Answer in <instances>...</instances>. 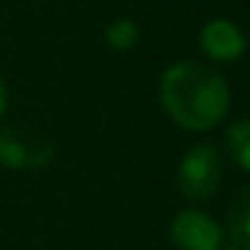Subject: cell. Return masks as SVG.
I'll use <instances>...</instances> for the list:
<instances>
[{
	"label": "cell",
	"mask_w": 250,
	"mask_h": 250,
	"mask_svg": "<svg viewBox=\"0 0 250 250\" xmlns=\"http://www.w3.org/2000/svg\"><path fill=\"white\" fill-rule=\"evenodd\" d=\"M162 105L186 129H210L229 110V86L199 62H178L162 78Z\"/></svg>",
	"instance_id": "6da1fadb"
},
{
	"label": "cell",
	"mask_w": 250,
	"mask_h": 250,
	"mask_svg": "<svg viewBox=\"0 0 250 250\" xmlns=\"http://www.w3.org/2000/svg\"><path fill=\"white\" fill-rule=\"evenodd\" d=\"M54 156V143L35 126H8L0 132V164L11 169H38Z\"/></svg>",
	"instance_id": "7a4b0ae2"
},
{
	"label": "cell",
	"mask_w": 250,
	"mask_h": 250,
	"mask_svg": "<svg viewBox=\"0 0 250 250\" xmlns=\"http://www.w3.org/2000/svg\"><path fill=\"white\" fill-rule=\"evenodd\" d=\"M178 183L188 199H205L215 194L221 183V159L210 146H196L183 156L178 169Z\"/></svg>",
	"instance_id": "3957f363"
},
{
	"label": "cell",
	"mask_w": 250,
	"mask_h": 250,
	"mask_svg": "<svg viewBox=\"0 0 250 250\" xmlns=\"http://www.w3.org/2000/svg\"><path fill=\"white\" fill-rule=\"evenodd\" d=\"M221 229L215 221L196 210L180 212L172 223V239L180 250H218L221 248Z\"/></svg>",
	"instance_id": "277c9868"
},
{
	"label": "cell",
	"mask_w": 250,
	"mask_h": 250,
	"mask_svg": "<svg viewBox=\"0 0 250 250\" xmlns=\"http://www.w3.org/2000/svg\"><path fill=\"white\" fill-rule=\"evenodd\" d=\"M199 43H202V49L210 57H215V60H234V57H239L245 49L242 33H239L231 22H226V19H215V22L205 24V30H202V35H199Z\"/></svg>",
	"instance_id": "5b68a950"
},
{
	"label": "cell",
	"mask_w": 250,
	"mask_h": 250,
	"mask_svg": "<svg viewBox=\"0 0 250 250\" xmlns=\"http://www.w3.org/2000/svg\"><path fill=\"white\" fill-rule=\"evenodd\" d=\"M250 194L248 191H239L237 199H234L231 215H229V223H231V237L234 242L239 245V250H245L248 245V226H250Z\"/></svg>",
	"instance_id": "8992f818"
},
{
	"label": "cell",
	"mask_w": 250,
	"mask_h": 250,
	"mask_svg": "<svg viewBox=\"0 0 250 250\" xmlns=\"http://www.w3.org/2000/svg\"><path fill=\"white\" fill-rule=\"evenodd\" d=\"M105 38H108V43L116 51H129V49H135L137 38H140V30H137V24L132 19H116V22H110Z\"/></svg>",
	"instance_id": "52a82bcc"
},
{
	"label": "cell",
	"mask_w": 250,
	"mask_h": 250,
	"mask_svg": "<svg viewBox=\"0 0 250 250\" xmlns=\"http://www.w3.org/2000/svg\"><path fill=\"white\" fill-rule=\"evenodd\" d=\"M226 143H229V153L234 156V162L239 167H248L250 164V126H248V121H237L229 129Z\"/></svg>",
	"instance_id": "ba28073f"
},
{
	"label": "cell",
	"mask_w": 250,
	"mask_h": 250,
	"mask_svg": "<svg viewBox=\"0 0 250 250\" xmlns=\"http://www.w3.org/2000/svg\"><path fill=\"white\" fill-rule=\"evenodd\" d=\"M3 108H6V86L0 81V113H3Z\"/></svg>",
	"instance_id": "9c48e42d"
}]
</instances>
